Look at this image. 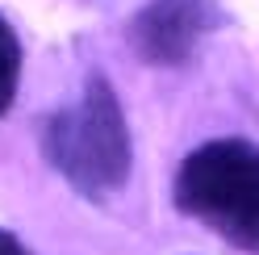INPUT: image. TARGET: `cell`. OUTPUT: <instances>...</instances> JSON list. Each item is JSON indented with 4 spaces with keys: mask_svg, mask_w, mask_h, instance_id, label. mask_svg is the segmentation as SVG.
Here are the masks:
<instances>
[{
    "mask_svg": "<svg viewBox=\"0 0 259 255\" xmlns=\"http://www.w3.org/2000/svg\"><path fill=\"white\" fill-rule=\"evenodd\" d=\"M42 147L55 172L79 197L105 201L113 193H121L130 180L134 147H130V125L109 79L92 75L84 97L46 121Z\"/></svg>",
    "mask_w": 259,
    "mask_h": 255,
    "instance_id": "6da1fadb",
    "label": "cell"
},
{
    "mask_svg": "<svg viewBox=\"0 0 259 255\" xmlns=\"http://www.w3.org/2000/svg\"><path fill=\"white\" fill-rule=\"evenodd\" d=\"M176 205L230 247L259 255V147L242 138L197 147L176 172Z\"/></svg>",
    "mask_w": 259,
    "mask_h": 255,
    "instance_id": "7a4b0ae2",
    "label": "cell"
},
{
    "mask_svg": "<svg viewBox=\"0 0 259 255\" xmlns=\"http://www.w3.org/2000/svg\"><path fill=\"white\" fill-rule=\"evenodd\" d=\"M222 25L213 0H147L130 21V46L151 67H180Z\"/></svg>",
    "mask_w": 259,
    "mask_h": 255,
    "instance_id": "3957f363",
    "label": "cell"
},
{
    "mask_svg": "<svg viewBox=\"0 0 259 255\" xmlns=\"http://www.w3.org/2000/svg\"><path fill=\"white\" fill-rule=\"evenodd\" d=\"M17 79H21V42L13 25L0 17V117L9 113L13 97H17Z\"/></svg>",
    "mask_w": 259,
    "mask_h": 255,
    "instance_id": "277c9868",
    "label": "cell"
},
{
    "mask_svg": "<svg viewBox=\"0 0 259 255\" xmlns=\"http://www.w3.org/2000/svg\"><path fill=\"white\" fill-rule=\"evenodd\" d=\"M0 255H29L21 243H17V234H9V230H0Z\"/></svg>",
    "mask_w": 259,
    "mask_h": 255,
    "instance_id": "5b68a950",
    "label": "cell"
}]
</instances>
